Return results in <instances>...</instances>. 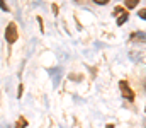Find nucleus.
Masks as SVG:
<instances>
[{"instance_id":"nucleus-1","label":"nucleus","mask_w":146,"mask_h":128,"mask_svg":"<svg viewBox=\"0 0 146 128\" xmlns=\"http://www.w3.org/2000/svg\"><path fill=\"white\" fill-rule=\"evenodd\" d=\"M19 38V31H17V24L15 22H9L7 29H5V41L9 44H14Z\"/></svg>"},{"instance_id":"nucleus-2","label":"nucleus","mask_w":146,"mask_h":128,"mask_svg":"<svg viewBox=\"0 0 146 128\" xmlns=\"http://www.w3.org/2000/svg\"><path fill=\"white\" fill-rule=\"evenodd\" d=\"M119 89H121L122 96H124L127 101H134V92H133V89L129 87L127 80H121V82H119Z\"/></svg>"},{"instance_id":"nucleus-3","label":"nucleus","mask_w":146,"mask_h":128,"mask_svg":"<svg viewBox=\"0 0 146 128\" xmlns=\"http://www.w3.org/2000/svg\"><path fill=\"white\" fill-rule=\"evenodd\" d=\"M27 127V120L24 118V116H21L19 120H17V123H15V128H26Z\"/></svg>"},{"instance_id":"nucleus-4","label":"nucleus","mask_w":146,"mask_h":128,"mask_svg":"<svg viewBox=\"0 0 146 128\" xmlns=\"http://www.w3.org/2000/svg\"><path fill=\"white\" fill-rule=\"evenodd\" d=\"M126 21H127V12H122V15L117 19V26H122Z\"/></svg>"},{"instance_id":"nucleus-5","label":"nucleus","mask_w":146,"mask_h":128,"mask_svg":"<svg viewBox=\"0 0 146 128\" xmlns=\"http://www.w3.org/2000/svg\"><path fill=\"white\" fill-rule=\"evenodd\" d=\"M138 5V0H127L126 2V7H129V9H133V7H136Z\"/></svg>"},{"instance_id":"nucleus-6","label":"nucleus","mask_w":146,"mask_h":128,"mask_svg":"<svg viewBox=\"0 0 146 128\" xmlns=\"http://www.w3.org/2000/svg\"><path fill=\"white\" fill-rule=\"evenodd\" d=\"M0 9H2V10H5V12H7V10H9V5H7V3H5V2H2V0H0Z\"/></svg>"},{"instance_id":"nucleus-7","label":"nucleus","mask_w":146,"mask_h":128,"mask_svg":"<svg viewBox=\"0 0 146 128\" xmlns=\"http://www.w3.org/2000/svg\"><path fill=\"white\" fill-rule=\"evenodd\" d=\"M145 14H146V9H141V10H139V17H141V19H145V17H146Z\"/></svg>"},{"instance_id":"nucleus-8","label":"nucleus","mask_w":146,"mask_h":128,"mask_svg":"<svg viewBox=\"0 0 146 128\" xmlns=\"http://www.w3.org/2000/svg\"><path fill=\"white\" fill-rule=\"evenodd\" d=\"M109 0H95V3H99V5H106Z\"/></svg>"},{"instance_id":"nucleus-9","label":"nucleus","mask_w":146,"mask_h":128,"mask_svg":"<svg viewBox=\"0 0 146 128\" xmlns=\"http://www.w3.org/2000/svg\"><path fill=\"white\" fill-rule=\"evenodd\" d=\"M121 12H126V10H124V9H122V7H117V9H115V10H114V14H121Z\"/></svg>"},{"instance_id":"nucleus-10","label":"nucleus","mask_w":146,"mask_h":128,"mask_svg":"<svg viewBox=\"0 0 146 128\" xmlns=\"http://www.w3.org/2000/svg\"><path fill=\"white\" fill-rule=\"evenodd\" d=\"M22 89H24V87H22V84L19 85V94H17V97H21V96H22Z\"/></svg>"},{"instance_id":"nucleus-11","label":"nucleus","mask_w":146,"mask_h":128,"mask_svg":"<svg viewBox=\"0 0 146 128\" xmlns=\"http://www.w3.org/2000/svg\"><path fill=\"white\" fill-rule=\"evenodd\" d=\"M106 128H114V125H112V123H109V125H107Z\"/></svg>"}]
</instances>
